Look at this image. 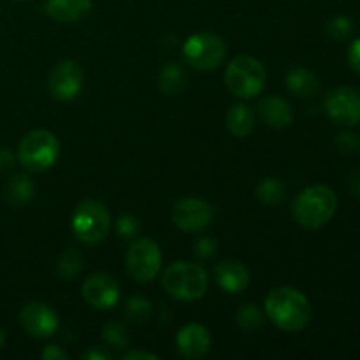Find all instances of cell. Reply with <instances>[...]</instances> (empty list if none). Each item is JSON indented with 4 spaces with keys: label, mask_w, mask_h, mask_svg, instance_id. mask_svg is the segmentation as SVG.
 Here are the masks:
<instances>
[{
    "label": "cell",
    "mask_w": 360,
    "mask_h": 360,
    "mask_svg": "<svg viewBox=\"0 0 360 360\" xmlns=\"http://www.w3.org/2000/svg\"><path fill=\"white\" fill-rule=\"evenodd\" d=\"M266 315L278 329L299 333L311 320V304L301 290L294 287H280L266 297Z\"/></svg>",
    "instance_id": "obj_1"
},
{
    "label": "cell",
    "mask_w": 360,
    "mask_h": 360,
    "mask_svg": "<svg viewBox=\"0 0 360 360\" xmlns=\"http://www.w3.org/2000/svg\"><path fill=\"white\" fill-rule=\"evenodd\" d=\"M338 210V197L326 185H313L302 190L292 204V214L306 229H320L333 220Z\"/></svg>",
    "instance_id": "obj_2"
},
{
    "label": "cell",
    "mask_w": 360,
    "mask_h": 360,
    "mask_svg": "<svg viewBox=\"0 0 360 360\" xmlns=\"http://www.w3.org/2000/svg\"><path fill=\"white\" fill-rule=\"evenodd\" d=\"M207 273L202 266L188 260L174 262L165 269L162 285L178 301H197L207 290Z\"/></svg>",
    "instance_id": "obj_3"
},
{
    "label": "cell",
    "mask_w": 360,
    "mask_h": 360,
    "mask_svg": "<svg viewBox=\"0 0 360 360\" xmlns=\"http://www.w3.org/2000/svg\"><path fill=\"white\" fill-rule=\"evenodd\" d=\"M60 155V143L49 130H32L18 146V160L27 171L44 172L56 164Z\"/></svg>",
    "instance_id": "obj_4"
},
{
    "label": "cell",
    "mask_w": 360,
    "mask_h": 360,
    "mask_svg": "<svg viewBox=\"0 0 360 360\" xmlns=\"http://www.w3.org/2000/svg\"><path fill=\"white\" fill-rule=\"evenodd\" d=\"M70 227L77 241L88 246L98 245L108 238L111 229V214L108 207L98 200H83L74 211Z\"/></svg>",
    "instance_id": "obj_5"
},
{
    "label": "cell",
    "mask_w": 360,
    "mask_h": 360,
    "mask_svg": "<svg viewBox=\"0 0 360 360\" xmlns=\"http://www.w3.org/2000/svg\"><path fill=\"white\" fill-rule=\"evenodd\" d=\"M267 74L262 63L250 55L236 56L225 70L227 88L239 98H255L266 86Z\"/></svg>",
    "instance_id": "obj_6"
},
{
    "label": "cell",
    "mask_w": 360,
    "mask_h": 360,
    "mask_svg": "<svg viewBox=\"0 0 360 360\" xmlns=\"http://www.w3.org/2000/svg\"><path fill=\"white\" fill-rule=\"evenodd\" d=\"M227 55V48L220 35L213 32H200L186 39L183 44L185 62L195 70H213L220 65Z\"/></svg>",
    "instance_id": "obj_7"
},
{
    "label": "cell",
    "mask_w": 360,
    "mask_h": 360,
    "mask_svg": "<svg viewBox=\"0 0 360 360\" xmlns=\"http://www.w3.org/2000/svg\"><path fill=\"white\" fill-rule=\"evenodd\" d=\"M162 267V252L158 245L151 239H137L130 245L127 252V271L132 280L139 283H148L158 276Z\"/></svg>",
    "instance_id": "obj_8"
},
{
    "label": "cell",
    "mask_w": 360,
    "mask_h": 360,
    "mask_svg": "<svg viewBox=\"0 0 360 360\" xmlns=\"http://www.w3.org/2000/svg\"><path fill=\"white\" fill-rule=\"evenodd\" d=\"M323 109L336 125L355 127L360 123V94L350 86H336L323 97Z\"/></svg>",
    "instance_id": "obj_9"
},
{
    "label": "cell",
    "mask_w": 360,
    "mask_h": 360,
    "mask_svg": "<svg viewBox=\"0 0 360 360\" xmlns=\"http://www.w3.org/2000/svg\"><path fill=\"white\" fill-rule=\"evenodd\" d=\"M83 69L74 60H62L49 74V94L60 102L76 98L83 90Z\"/></svg>",
    "instance_id": "obj_10"
},
{
    "label": "cell",
    "mask_w": 360,
    "mask_h": 360,
    "mask_svg": "<svg viewBox=\"0 0 360 360\" xmlns=\"http://www.w3.org/2000/svg\"><path fill=\"white\" fill-rule=\"evenodd\" d=\"M213 207L202 199L186 197L176 202L172 210V220L176 227L183 232H200L207 229L213 221Z\"/></svg>",
    "instance_id": "obj_11"
},
{
    "label": "cell",
    "mask_w": 360,
    "mask_h": 360,
    "mask_svg": "<svg viewBox=\"0 0 360 360\" xmlns=\"http://www.w3.org/2000/svg\"><path fill=\"white\" fill-rule=\"evenodd\" d=\"M20 322L25 333L37 340L51 338L58 329V315L46 302H28L20 311Z\"/></svg>",
    "instance_id": "obj_12"
},
{
    "label": "cell",
    "mask_w": 360,
    "mask_h": 360,
    "mask_svg": "<svg viewBox=\"0 0 360 360\" xmlns=\"http://www.w3.org/2000/svg\"><path fill=\"white\" fill-rule=\"evenodd\" d=\"M83 299L95 309H111L120 301V287L109 274H91L83 283Z\"/></svg>",
    "instance_id": "obj_13"
},
{
    "label": "cell",
    "mask_w": 360,
    "mask_h": 360,
    "mask_svg": "<svg viewBox=\"0 0 360 360\" xmlns=\"http://www.w3.org/2000/svg\"><path fill=\"white\" fill-rule=\"evenodd\" d=\"M176 348L186 359H202L211 348V334L200 323H188L176 336Z\"/></svg>",
    "instance_id": "obj_14"
},
{
    "label": "cell",
    "mask_w": 360,
    "mask_h": 360,
    "mask_svg": "<svg viewBox=\"0 0 360 360\" xmlns=\"http://www.w3.org/2000/svg\"><path fill=\"white\" fill-rule=\"evenodd\" d=\"M214 276H217V283L229 294H241L252 281L248 267L236 260H225L220 266H217Z\"/></svg>",
    "instance_id": "obj_15"
},
{
    "label": "cell",
    "mask_w": 360,
    "mask_h": 360,
    "mask_svg": "<svg viewBox=\"0 0 360 360\" xmlns=\"http://www.w3.org/2000/svg\"><path fill=\"white\" fill-rule=\"evenodd\" d=\"M91 0H46L44 13L58 23H76L90 14Z\"/></svg>",
    "instance_id": "obj_16"
},
{
    "label": "cell",
    "mask_w": 360,
    "mask_h": 360,
    "mask_svg": "<svg viewBox=\"0 0 360 360\" xmlns=\"http://www.w3.org/2000/svg\"><path fill=\"white\" fill-rule=\"evenodd\" d=\"M259 116L266 125L273 129H285L294 122L290 104L281 97H266L259 104Z\"/></svg>",
    "instance_id": "obj_17"
},
{
    "label": "cell",
    "mask_w": 360,
    "mask_h": 360,
    "mask_svg": "<svg viewBox=\"0 0 360 360\" xmlns=\"http://www.w3.org/2000/svg\"><path fill=\"white\" fill-rule=\"evenodd\" d=\"M287 88L297 97H313L320 90V79L304 67H295L287 74Z\"/></svg>",
    "instance_id": "obj_18"
},
{
    "label": "cell",
    "mask_w": 360,
    "mask_h": 360,
    "mask_svg": "<svg viewBox=\"0 0 360 360\" xmlns=\"http://www.w3.org/2000/svg\"><path fill=\"white\" fill-rule=\"evenodd\" d=\"M34 197V181L27 174H14L6 185V199L11 206L25 207Z\"/></svg>",
    "instance_id": "obj_19"
},
{
    "label": "cell",
    "mask_w": 360,
    "mask_h": 360,
    "mask_svg": "<svg viewBox=\"0 0 360 360\" xmlns=\"http://www.w3.org/2000/svg\"><path fill=\"white\" fill-rule=\"evenodd\" d=\"M227 127L232 136L246 137L255 129V112L246 104H234L227 112Z\"/></svg>",
    "instance_id": "obj_20"
},
{
    "label": "cell",
    "mask_w": 360,
    "mask_h": 360,
    "mask_svg": "<svg viewBox=\"0 0 360 360\" xmlns=\"http://www.w3.org/2000/svg\"><path fill=\"white\" fill-rule=\"evenodd\" d=\"M160 88L165 95H179L186 86V74L178 63H167L160 72Z\"/></svg>",
    "instance_id": "obj_21"
},
{
    "label": "cell",
    "mask_w": 360,
    "mask_h": 360,
    "mask_svg": "<svg viewBox=\"0 0 360 360\" xmlns=\"http://www.w3.org/2000/svg\"><path fill=\"white\" fill-rule=\"evenodd\" d=\"M257 195L267 206H278L285 200L287 197V186L283 185V181L278 178H266L259 183L257 186Z\"/></svg>",
    "instance_id": "obj_22"
},
{
    "label": "cell",
    "mask_w": 360,
    "mask_h": 360,
    "mask_svg": "<svg viewBox=\"0 0 360 360\" xmlns=\"http://www.w3.org/2000/svg\"><path fill=\"white\" fill-rule=\"evenodd\" d=\"M56 269L63 280H74L83 269V253L77 248H67L58 259Z\"/></svg>",
    "instance_id": "obj_23"
},
{
    "label": "cell",
    "mask_w": 360,
    "mask_h": 360,
    "mask_svg": "<svg viewBox=\"0 0 360 360\" xmlns=\"http://www.w3.org/2000/svg\"><path fill=\"white\" fill-rule=\"evenodd\" d=\"M102 338H104V343L109 347L116 348V350H122L127 348L130 343V333L125 326L118 322H109L105 323L104 329H102Z\"/></svg>",
    "instance_id": "obj_24"
},
{
    "label": "cell",
    "mask_w": 360,
    "mask_h": 360,
    "mask_svg": "<svg viewBox=\"0 0 360 360\" xmlns=\"http://www.w3.org/2000/svg\"><path fill=\"white\" fill-rule=\"evenodd\" d=\"M262 322H264V315L257 306L246 304L238 311V323L243 330L253 333V330H257L260 326H262Z\"/></svg>",
    "instance_id": "obj_25"
},
{
    "label": "cell",
    "mask_w": 360,
    "mask_h": 360,
    "mask_svg": "<svg viewBox=\"0 0 360 360\" xmlns=\"http://www.w3.org/2000/svg\"><path fill=\"white\" fill-rule=\"evenodd\" d=\"M150 315L151 304L148 299L141 297V295L129 299V302H127V316H129V320H134V322H144L146 319H150Z\"/></svg>",
    "instance_id": "obj_26"
},
{
    "label": "cell",
    "mask_w": 360,
    "mask_h": 360,
    "mask_svg": "<svg viewBox=\"0 0 360 360\" xmlns=\"http://www.w3.org/2000/svg\"><path fill=\"white\" fill-rule=\"evenodd\" d=\"M329 37L336 39V41H343V39L350 37L352 30H354V25H352V20L347 16H336L327 23L326 27Z\"/></svg>",
    "instance_id": "obj_27"
},
{
    "label": "cell",
    "mask_w": 360,
    "mask_h": 360,
    "mask_svg": "<svg viewBox=\"0 0 360 360\" xmlns=\"http://www.w3.org/2000/svg\"><path fill=\"white\" fill-rule=\"evenodd\" d=\"M139 220H137L134 214L125 213V214H120L118 221H116V231H118L120 238H125V239H132L139 234Z\"/></svg>",
    "instance_id": "obj_28"
},
{
    "label": "cell",
    "mask_w": 360,
    "mask_h": 360,
    "mask_svg": "<svg viewBox=\"0 0 360 360\" xmlns=\"http://www.w3.org/2000/svg\"><path fill=\"white\" fill-rule=\"evenodd\" d=\"M336 144L343 155H354L359 150V137L354 132H341L338 134Z\"/></svg>",
    "instance_id": "obj_29"
},
{
    "label": "cell",
    "mask_w": 360,
    "mask_h": 360,
    "mask_svg": "<svg viewBox=\"0 0 360 360\" xmlns=\"http://www.w3.org/2000/svg\"><path fill=\"white\" fill-rule=\"evenodd\" d=\"M217 252V241L213 238H202L195 246V253L200 259H210Z\"/></svg>",
    "instance_id": "obj_30"
},
{
    "label": "cell",
    "mask_w": 360,
    "mask_h": 360,
    "mask_svg": "<svg viewBox=\"0 0 360 360\" xmlns=\"http://www.w3.org/2000/svg\"><path fill=\"white\" fill-rule=\"evenodd\" d=\"M41 357L44 360H67L69 355H67V352L63 350L62 347H58V345H48V347L42 350Z\"/></svg>",
    "instance_id": "obj_31"
},
{
    "label": "cell",
    "mask_w": 360,
    "mask_h": 360,
    "mask_svg": "<svg viewBox=\"0 0 360 360\" xmlns=\"http://www.w3.org/2000/svg\"><path fill=\"white\" fill-rule=\"evenodd\" d=\"M348 63L355 72L360 74V37L355 39L348 48Z\"/></svg>",
    "instance_id": "obj_32"
},
{
    "label": "cell",
    "mask_w": 360,
    "mask_h": 360,
    "mask_svg": "<svg viewBox=\"0 0 360 360\" xmlns=\"http://www.w3.org/2000/svg\"><path fill=\"white\" fill-rule=\"evenodd\" d=\"M14 162H16L14 155L7 148H0V174L9 172L14 167Z\"/></svg>",
    "instance_id": "obj_33"
},
{
    "label": "cell",
    "mask_w": 360,
    "mask_h": 360,
    "mask_svg": "<svg viewBox=\"0 0 360 360\" xmlns=\"http://www.w3.org/2000/svg\"><path fill=\"white\" fill-rule=\"evenodd\" d=\"M122 359L123 360H158L160 357L155 354H150V352L132 350V352H127V354H123Z\"/></svg>",
    "instance_id": "obj_34"
},
{
    "label": "cell",
    "mask_w": 360,
    "mask_h": 360,
    "mask_svg": "<svg viewBox=\"0 0 360 360\" xmlns=\"http://www.w3.org/2000/svg\"><path fill=\"white\" fill-rule=\"evenodd\" d=\"M81 359L83 360H111V354H109V352H104V350H95V348H90V350H86L83 355H81Z\"/></svg>",
    "instance_id": "obj_35"
},
{
    "label": "cell",
    "mask_w": 360,
    "mask_h": 360,
    "mask_svg": "<svg viewBox=\"0 0 360 360\" xmlns=\"http://www.w3.org/2000/svg\"><path fill=\"white\" fill-rule=\"evenodd\" d=\"M348 188H350V192L354 193L355 197L360 199V171H355L354 174L348 178Z\"/></svg>",
    "instance_id": "obj_36"
},
{
    "label": "cell",
    "mask_w": 360,
    "mask_h": 360,
    "mask_svg": "<svg viewBox=\"0 0 360 360\" xmlns=\"http://www.w3.org/2000/svg\"><path fill=\"white\" fill-rule=\"evenodd\" d=\"M4 345H6V336H4L2 329H0V350H2V348H4Z\"/></svg>",
    "instance_id": "obj_37"
},
{
    "label": "cell",
    "mask_w": 360,
    "mask_h": 360,
    "mask_svg": "<svg viewBox=\"0 0 360 360\" xmlns=\"http://www.w3.org/2000/svg\"><path fill=\"white\" fill-rule=\"evenodd\" d=\"M18 2H21V0H18Z\"/></svg>",
    "instance_id": "obj_38"
}]
</instances>
